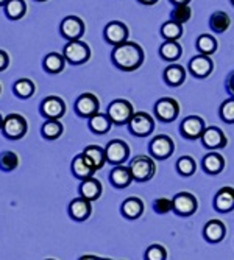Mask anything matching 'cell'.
Returning a JSON list of instances; mask_svg holds the SVG:
<instances>
[{"label":"cell","instance_id":"1","mask_svg":"<svg viewBox=\"0 0 234 260\" xmlns=\"http://www.w3.org/2000/svg\"><path fill=\"white\" fill-rule=\"evenodd\" d=\"M111 59L114 66L125 72H133L139 69L144 62V50L140 45L131 41H127L121 45H115L111 53Z\"/></svg>","mask_w":234,"mask_h":260},{"label":"cell","instance_id":"2","mask_svg":"<svg viewBox=\"0 0 234 260\" xmlns=\"http://www.w3.org/2000/svg\"><path fill=\"white\" fill-rule=\"evenodd\" d=\"M130 172H131L134 181L147 182L155 176L156 167H155L153 159H150L149 156H136L134 159H131Z\"/></svg>","mask_w":234,"mask_h":260},{"label":"cell","instance_id":"3","mask_svg":"<svg viewBox=\"0 0 234 260\" xmlns=\"http://www.w3.org/2000/svg\"><path fill=\"white\" fill-rule=\"evenodd\" d=\"M63 55L66 58V61H69L74 66H80L84 64L86 61H89L91 58V49L89 45L83 41H69L63 50Z\"/></svg>","mask_w":234,"mask_h":260},{"label":"cell","instance_id":"4","mask_svg":"<svg viewBox=\"0 0 234 260\" xmlns=\"http://www.w3.org/2000/svg\"><path fill=\"white\" fill-rule=\"evenodd\" d=\"M27 120L20 114H8L4 119L2 133L10 140H19L27 134Z\"/></svg>","mask_w":234,"mask_h":260},{"label":"cell","instance_id":"5","mask_svg":"<svg viewBox=\"0 0 234 260\" xmlns=\"http://www.w3.org/2000/svg\"><path fill=\"white\" fill-rule=\"evenodd\" d=\"M108 117L114 125H125L130 123L131 117L134 115L133 112V105L127 100H114L108 106Z\"/></svg>","mask_w":234,"mask_h":260},{"label":"cell","instance_id":"6","mask_svg":"<svg viewBox=\"0 0 234 260\" xmlns=\"http://www.w3.org/2000/svg\"><path fill=\"white\" fill-rule=\"evenodd\" d=\"M130 131L137 137H147L155 129V120L147 112H134L128 123Z\"/></svg>","mask_w":234,"mask_h":260},{"label":"cell","instance_id":"7","mask_svg":"<svg viewBox=\"0 0 234 260\" xmlns=\"http://www.w3.org/2000/svg\"><path fill=\"white\" fill-rule=\"evenodd\" d=\"M105 153H106V162H109L112 165H122L130 156V147L124 140L114 139V140L108 142Z\"/></svg>","mask_w":234,"mask_h":260},{"label":"cell","instance_id":"8","mask_svg":"<svg viewBox=\"0 0 234 260\" xmlns=\"http://www.w3.org/2000/svg\"><path fill=\"white\" fill-rule=\"evenodd\" d=\"M60 31L67 41H78L84 35V22L77 16H67L61 22Z\"/></svg>","mask_w":234,"mask_h":260},{"label":"cell","instance_id":"9","mask_svg":"<svg viewBox=\"0 0 234 260\" xmlns=\"http://www.w3.org/2000/svg\"><path fill=\"white\" fill-rule=\"evenodd\" d=\"M99 109H100L99 99L91 92L81 93L75 102V112L80 117H84V119H91L92 115L99 114Z\"/></svg>","mask_w":234,"mask_h":260},{"label":"cell","instance_id":"10","mask_svg":"<svg viewBox=\"0 0 234 260\" xmlns=\"http://www.w3.org/2000/svg\"><path fill=\"white\" fill-rule=\"evenodd\" d=\"M41 114L47 120H58L66 114V105L63 99L50 95L45 97L41 103Z\"/></svg>","mask_w":234,"mask_h":260},{"label":"cell","instance_id":"11","mask_svg":"<svg viewBox=\"0 0 234 260\" xmlns=\"http://www.w3.org/2000/svg\"><path fill=\"white\" fill-rule=\"evenodd\" d=\"M173 201V212L181 217H191L197 212V198L187 192H181L175 195Z\"/></svg>","mask_w":234,"mask_h":260},{"label":"cell","instance_id":"12","mask_svg":"<svg viewBox=\"0 0 234 260\" xmlns=\"http://www.w3.org/2000/svg\"><path fill=\"white\" fill-rule=\"evenodd\" d=\"M156 117L162 122H173L180 114V105L173 99H161L155 105Z\"/></svg>","mask_w":234,"mask_h":260},{"label":"cell","instance_id":"13","mask_svg":"<svg viewBox=\"0 0 234 260\" xmlns=\"http://www.w3.org/2000/svg\"><path fill=\"white\" fill-rule=\"evenodd\" d=\"M105 39L108 44L111 45H121L124 42H127L128 39V28L125 23L119 22V20H112L105 27Z\"/></svg>","mask_w":234,"mask_h":260},{"label":"cell","instance_id":"14","mask_svg":"<svg viewBox=\"0 0 234 260\" xmlns=\"http://www.w3.org/2000/svg\"><path fill=\"white\" fill-rule=\"evenodd\" d=\"M173 140L169 136H156L152 142H150V153L153 157L156 159H166L173 153Z\"/></svg>","mask_w":234,"mask_h":260},{"label":"cell","instance_id":"15","mask_svg":"<svg viewBox=\"0 0 234 260\" xmlns=\"http://www.w3.org/2000/svg\"><path fill=\"white\" fill-rule=\"evenodd\" d=\"M201 144H203L206 148L217 150V148L226 147L228 140H226V136L223 134V131H222L220 128L209 126V128H204V131H203V134H201Z\"/></svg>","mask_w":234,"mask_h":260},{"label":"cell","instance_id":"16","mask_svg":"<svg viewBox=\"0 0 234 260\" xmlns=\"http://www.w3.org/2000/svg\"><path fill=\"white\" fill-rule=\"evenodd\" d=\"M92 214V204L84 198H75L69 204V215L75 221H86Z\"/></svg>","mask_w":234,"mask_h":260},{"label":"cell","instance_id":"17","mask_svg":"<svg viewBox=\"0 0 234 260\" xmlns=\"http://www.w3.org/2000/svg\"><path fill=\"white\" fill-rule=\"evenodd\" d=\"M180 129L186 139H198L204 131V123L198 115H189L181 122Z\"/></svg>","mask_w":234,"mask_h":260},{"label":"cell","instance_id":"18","mask_svg":"<svg viewBox=\"0 0 234 260\" xmlns=\"http://www.w3.org/2000/svg\"><path fill=\"white\" fill-rule=\"evenodd\" d=\"M189 70L197 78H206L211 72H213V61H211V58L206 55L194 56L189 61Z\"/></svg>","mask_w":234,"mask_h":260},{"label":"cell","instance_id":"19","mask_svg":"<svg viewBox=\"0 0 234 260\" xmlns=\"http://www.w3.org/2000/svg\"><path fill=\"white\" fill-rule=\"evenodd\" d=\"M80 197L87 201H97L102 197V184L96 178H87L80 184Z\"/></svg>","mask_w":234,"mask_h":260},{"label":"cell","instance_id":"20","mask_svg":"<svg viewBox=\"0 0 234 260\" xmlns=\"http://www.w3.org/2000/svg\"><path fill=\"white\" fill-rule=\"evenodd\" d=\"M70 170H72V173H74L75 178H78L81 181H84L87 178H92L94 173H96V170L91 167V164L86 160V157L83 156V153L81 154H77L72 159V164H70Z\"/></svg>","mask_w":234,"mask_h":260},{"label":"cell","instance_id":"21","mask_svg":"<svg viewBox=\"0 0 234 260\" xmlns=\"http://www.w3.org/2000/svg\"><path fill=\"white\" fill-rule=\"evenodd\" d=\"M203 234H204V239L208 242H211V243H219V242H222L225 239L226 229H225V224L220 220H209L204 224Z\"/></svg>","mask_w":234,"mask_h":260},{"label":"cell","instance_id":"22","mask_svg":"<svg viewBox=\"0 0 234 260\" xmlns=\"http://www.w3.org/2000/svg\"><path fill=\"white\" fill-rule=\"evenodd\" d=\"M214 207L219 212H229L234 209V188L232 187H222L214 198Z\"/></svg>","mask_w":234,"mask_h":260},{"label":"cell","instance_id":"23","mask_svg":"<svg viewBox=\"0 0 234 260\" xmlns=\"http://www.w3.org/2000/svg\"><path fill=\"white\" fill-rule=\"evenodd\" d=\"M83 156L86 157V160L91 164V167L96 172L103 169V165L106 162V153L99 145H89V147H86L84 151H83Z\"/></svg>","mask_w":234,"mask_h":260},{"label":"cell","instance_id":"24","mask_svg":"<svg viewBox=\"0 0 234 260\" xmlns=\"http://www.w3.org/2000/svg\"><path fill=\"white\" fill-rule=\"evenodd\" d=\"M109 181L117 188H125L131 184L133 175L130 172V167H124V165H115L109 173Z\"/></svg>","mask_w":234,"mask_h":260},{"label":"cell","instance_id":"25","mask_svg":"<svg viewBox=\"0 0 234 260\" xmlns=\"http://www.w3.org/2000/svg\"><path fill=\"white\" fill-rule=\"evenodd\" d=\"M121 212H122V215L128 220H137L140 215L144 214V203H142V200L136 198V197L127 198L122 203Z\"/></svg>","mask_w":234,"mask_h":260},{"label":"cell","instance_id":"26","mask_svg":"<svg viewBox=\"0 0 234 260\" xmlns=\"http://www.w3.org/2000/svg\"><path fill=\"white\" fill-rule=\"evenodd\" d=\"M111 125H112V122L108 117V114L99 112L89 119V128L92 133H96V134H106L111 129Z\"/></svg>","mask_w":234,"mask_h":260},{"label":"cell","instance_id":"27","mask_svg":"<svg viewBox=\"0 0 234 260\" xmlns=\"http://www.w3.org/2000/svg\"><path fill=\"white\" fill-rule=\"evenodd\" d=\"M225 167V159L219 153H209L203 159V169L209 175H217Z\"/></svg>","mask_w":234,"mask_h":260},{"label":"cell","instance_id":"28","mask_svg":"<svg viewBox=\"0 0 234 260\" xmlns=\"http://www.w3.org/2000/svg\"><path fill=\"white\" fill-rule=\"evenodd\" d=\"M64 64H66L64 55H60L56 52H52L44 58V69L49 74H61Z\"/></svg>","mask_w":234,"mask_h":260},{"label":"cell","instance_id":"29","mask_svg":"<svg viewBox=\"0 0 234 260\" xmlns=\"http://www.w3.org/2000/svg\"><path fill=\"white\" fill-rule=\"evenodd\" d=\"M231 25V19L225 11H216L209 19V28L216 33H225Z\"/></svg>","mask_w":234,"mask_h":260},{"label":"cell","instance_id":"30","mask_svg":"<svg viewBox=\"0 0 234 260\" xmlns=\"http://www.w3.org/2000/svg\"><path fill=\"white\" fill-rule=\"evenodd\" d=\"M183 53L181 45L177 41H166L159 47V55L166 61H177Z\"/></svg>","mask_w":234,"mask_h":260},{"label":"cell","instance_id":"31","mask_svg":"<svg viewBox=\"0 0 234 260\" xmlns=\"http://www.w3.org/2000/svg\"><path fill=\"white\" fill-rule=\"evenodd\" d=\"M184 78H186V70L178 64H173L164 70V80H166L169 86H180L184 83Z\"/></svg>","mask_w":234,"mask_h":260},{"label":"cell","instance_id":"32","mask_svg":"<svg viewBox=\"0 0 234 260\" xmlns=\"http://www.w3.org/2000/svg\"><path fill=\"white\" fill-rule=\"evenodd\" d=\"M27 13V4L25 0H10L5 5V14L11 20H19Z\"/></svg>","mask_w":234,"mask_h":260},{"label":"cell","instance_id":"33","mask_svg":"<svg viewBox=\"0 0 234 260\" xmlns=\"http://www.w3.org/2000/svg\"><path fill=\"white\" fill-rule=\"evenodd\" d=\"M13 90H14V95L19 99H23V100L30 99L35 93V83L28 78H20L14 83Z\"/></svg>","mask_w":234,"mask_h":260},{"label":"cell","instance_id":"34","mask_svg":"<svg viewBox=\"0 0 234 260\" xmlns=\"http://www.w3.org/2000/svg\"><path fill=\"white\" fill-rule=\"evenodd\" d=\"M41 134L47 140H56L63 134V125L60 120H45L41 126Z\"/></svg>","mask_w":234,"mask_h":260},{"label":"cell","instance_id":"35","mask_svg":"<svg viewBox=\"0 0 234 260\" xmlns=\"http://www.w3.org/2000/svg\"><path fill=\"white\" fill-rule=\"evenodd\" d=\"M161 35L166 41H177V39H180L183 36V25L178 22L169 20L166 23H162Z\"/></svg>","mask_w":234,"mask_h":260},{"label":"cell","instance_id":"36","mask_svg":"<svg viewBox=\"0 0 234 260\" xmlns=\"http://www.w3.org/2000/svg\"><path fill=\"white\" fill-rule=\"evenodd\" d=\"M197 49L201 55L209 56L217 50V41L211 35H201L197 39Z\"/></svg>","mask_w":234,"mask_h":260},{"label":"cell","instance_id":"37","mask_svg":"<svg viewBox=\"0 0 234 260\" xmlns=\"http://www.w3.org/2000/svg\"><path fill=\"white\" fill-rule=\"evenodd\" d=\"M19 167V156L14 151H4L0 154V170L13 172Z\"/></svg>","mask_w":234,"mask_h":260},{"label":"cell","instance_id":"38","mask_svg":"<svg viewBox=\"0 0 234 260\" xmlns=\"http://www.w3.org/2000/svg\"><path fill=\"white\" fill-rule=\"evenodd\" d=\"M177 170L183 176H191L197 170V164L191 156H183L177 160Z\"/></svg>","mask_w":234,"mask_h":260},{"label":"cell","instance_id":"39","mask_svg":"<svg viewBox=\"0 0 234 260\" xmlns=\"http://www.w3.org/2000/svg\"><path fill=\"white\" fill-rule=\"evenodd\" d=\"M191 16H192V10L189 7H187V5H178V7L173 8V11L170 14V20L178 22L183 25V23H186L187 20L191 19Z\"/></svg>","mask_w":234,"mask_h":260},{"label":"cell","instance_id":"40","mask_svg":"<svg viewBox=\"0 0 234 260\" xmlns=\"http://www.w3.org/2000/svg\"><path fill=\"white\" fill-rule=\"evenodd\" d=\"M145 260H167V251L161 245H152L144 254Z\"/></svg>","mask_w":234,"mask_h":260},{"label":"cell","instance_id":"41","mask_svg":"<svg viewBox=\"0 0 234 260\" xmlns=\"http://www.w3.org/2000/svg\"><path fill=\"white\" fill-rule=\"evenodd\" d=\"M220 117L226 123H234V99L225 100L220 106Z\"/></svg>","mask_w":234,"mask_h":260},{"label":"cell","instance_id":"42","mask_svg":"<svg viewBox=\"0 0 234 260\" xmlns=\"http://www.w3.org/2000/svg\"><path fill=\"white\" fill-rule=\"evenodd\" d=\"M153 209H155L156 214L164 215V214H167V212L173 210V201L169 200V198H158L153 203Z\"/></svg>","mask_w":234,"mask_h":260},{"label":"cell","instance_id":"43","mask_svg":"<svg viewBox=\"0 0 234 260\" xmlns=\"http://www.w3.org/2000/svg\"><path fill=\"white\" fill-rule=\"evenodd\" d=\"M8 64H10V56H8V53L4 52V50H0V72H2V70H5V69L8 67Z\"/></svg>","mask_w":234,"mask_h":260},{"label":"cell","instance_id":"44","mask_svg":"<svg viewBox=\"0 0 234 260\" xmlns=\"http://www.w3.org/2000/svg\"><path fill=\"white\" fill-rule=\"evenodd\" d=\"M226 89L231 92V95H234V70H232V72L226 78Z\"/></svg>","mask_w":234,"mask_h":260},{"label":"cell","instance_id":"45","mask_svg":"<svg viewBox=\"0 0 234 260\" xmlns=\"http://www.w3.org/2000/svg\"><path fill=\"white\" fill-rule=\"evenodd\" d=\"M78 260H111V258H102V257L92 255V254H86V255H81Z\"/></svg>","mask_w":234,"mask_h":260},{"label":"cell","instance_id":"46","mask_svg":"<svg viewBox=\"0 0 234 260\" xmlns=\"http://www.w3.org/2000/svg\"><path fill=\"white\" fill-rule=\"evenodd\" d=\"M170 2L175 5V7H178V5H187L191 2V0H170Z\"/></svg>","mask_w":234,"mask_h":260},{"label":"cell","instance_id":"47","mask_svg":"<svg viewBox=\"0 0 234 260\" xmlns=\"http://www.w3.org/2000/svg\"><path fill=\"white\" fill-rule=\"evenodd\" d=\"M139 4H142V5H155V4H158V0H137Z\"/></svg>","mask_w":234,"mask_h":260},{"label":"cell","instance_id":"48","mask_svg":"<svg viewBox=\"0 0 234 260\" xmlns=\"http://www.w3.org/2000/svg\"><path fill=\"white\" fill-rule=\"evenodd\" d=\"M8 2H10V0H0V7H5Z\"/></svg>","mask_w":234,"mask_h":260},{"label":"cell","instance_id":"49","mask_svg":"<svg viewBox=\"0 0 234 260\" xmlns=\"http://www.w3.org/2000/svg\"><path fill=\"white\" fill-rule=\"evenodd\" d=\"M4 119H5V117L0 115V129H2V126H4Z\"/></svg>","mask_w":234,"mask_h":260},{"label":"cell","instance_id":"50","mask_svg":"<svg viewBox=\"0 0 234 260\" xmlns=\"http://www.w3.org/2000/svg\"><path fill=\"white\" fill-rule=\"evenodd\" d=\"M36 2H47V0H36Z\"/></svg>","mask_w":234,"mask_h":260},{"label":"cell","instance_id":"51","mask_svg":"<svg viewBox=\"0 0 234 260\" xmlns=\"http://www.w3.org/2000/svg\"><path fill=\"white\" fill-rule=\"evenodd\" d=\"M45 260H55V258H45Z\"/></svg>","mask_w":234,"mask_h":260},{"label":"cell","instance_id":"52","mask_svg":"<svg viewBox=\"0 0 234 260\" xmlns=\"http://www.w3.org/2000/svg\"><path fill=\"white\" fill-rule=\"evenodd\" d=\"M231 2H232V5H234V0H231Z\"/></svg>","mask_w":234,"mask_h":260},{"label":"cell","instance_id":"53","mask_svg":"<svg viewBox=\"0 0 234 260\" xmlns=\"http://www.w3.org/2000/svg\"><path fill=\"white\" fill-rule=\"evenodd\" d=\"M0 90H2V87H0Z\"/></svg>","mask_w":234,"mask_h":260}]
</instances>
